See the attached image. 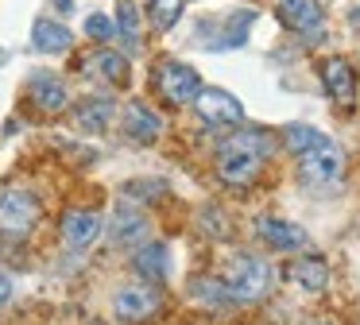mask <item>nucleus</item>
<instances>
[{
    "mask_svg": "<svg viewBox=\"0 0 360 325\" xmlns=\"http://www.w3.org/2000/svg\"><path fill=\"white\" fill-rule=\"evenodd\" d=\"M225 291L233 302H259L271 294L275 286V271L267 260H259V255H233V260L225 263Z\"/></svg>",
    "mask_w": 360,
    "mask_h": 325,
    "instance_id": "3",
    "label": "nucleus"
},
{
    "mask_svg": "<svg viewBox=\"0 0 360 325\" xmlns=\"http://www.w3.org/2000/svg\"><path fill=\"white\" fill-rule=\"evenodd\" d=\"M314 325H337V321H314Z\"/></svg>",
    "mask_w": 360,
    "mask_h": 325,
    "instance_id": "26",
    "label": "nucleus"
},
{
    "mask_svg": "<svg viewBox=\"0 0 360 325\" xmlns=\"http://www.w3.org/2000/svg\"><path fill=\"white\" fill-rule=\"evenodd\" d=\"M35 221H39V201H35V193L20 190V186L4 190V198H0V232L20 240L35 229Z\"/></svg>",
    "mask_w": 360,
    "mask_h": 325,
    "instance_id": "4",
    "label": "nucleus"
},
{
    "mask_svg": "<svg viewBox=\"0 0 360 325\" xmlns=\"http://www.w3.org/2000/svg\"><path fill=\"white\" fill-rule=\"evenodd\" d=\"M89 77L97 82H109V85H128V58L117 51H94L86 62H82Z\"/></svg>",
    "mask_w": 360,
    "mask_h": 325,
    "instance_id": "14",
    "label": "nucleus"
},
{
    "mask_svg": "<svg viewBox=\"0 0 360 325\" xmlns=\"http://www.w3.org/2000/svg\"><path fill=\"white\" fill-rule=\"evenodd\" d=\"M321 82H326V93L337 101V105L349 108L356 101V70H352L349 58H329L321 66Z\"/></svg>",
    "mask_w": 360,
    "mask_h": 325,
    "instance_id": "8",
    "label": "nucleus"
},
{
    "mask_svg": "<svg viewBox=\"0 0 360 325\" xmlns=\"http://www.w3.org/2000/svg\"><path fill=\"white\" fill-rule=\"evenodd\" d=\"M256 236L264 240L275 252H295V248H306V229L295 221H283V217H259L256 221Z\"/></svg>",
    "mask_w": 360,
    "mask_h": 325,
    "instance_id": "7",
    "label": "nucleus"
},
{
    "mask_svg": "<svg viewBox=\"0 0 360 325\" xmlns=\"http://www.w3.org/2000/svg\"><path fill=\"white\" fill-rule=\"evenodd\" d=\"M155 85H159L167 105H190V101L198 97V89H202V77H198V70L186 66V62L167 58L155 66Z\"/></svg>",
    "mask_w": 360,
    "mask_h": 325,
    "instance_id": "5",
    "label": "nucleus"
},
{
    "mask_svg": "<svg viewBox=\"0 0 360 325\" xmlns=\"http://www.w3.org/2000/svg\"><path fill=\"white\" fill-rule=\"evenodd\" d=\"M124 193L128 198H148V193H167V186L163 182H128Z\"/></svg>",
    "mask_w": 360,
    "mask_h": 325,
    "instance_id": "24",
    "label": "nucleus"
},
{
    "mask_svg": "<svg viewBox=\"0 0 360 325\" xmlns=\"http://www.w3.org/2000/svg\"><path fill=\"white\" fill-rule=\"evenodd\" d=\"M283 136H287V147H290V155H295V162H298L306 182L337 186L345 178V151L337 147V139L326 136V132L310 128V124H290Z\"/></svg>",
    "mask_w": 360,
    "mask_h": 325,
    "instance_id": "1",
    "label": "nucleus"
},
{
    "mask_svg": "<svg viewBox=\"0 0 360 325\" xmlns=\"http://www.w3.org/2000/svg\"><path fill=\"white\" fill-rule=\"evenodd\" d=\"M194 108L205 124H217V128H229V124H240L244 120V105L225 89H198Z\"/></svg>",
    "mask_w": 360,
    "mask_h": 325,
    "instance_id": "6",
    "label": "nucleus"
},
{
    "mask_svg": "<svg viewBox=\"0 0 360 325\" xmlns=\"http://www.w3.org/2000/svg\"><path fill=\"white\" fill-rule=\"evenodd\" d=\"M290 279H295L306 294H321L329 286V263L321 260V255H302V260L290 263Z\"/></svg>",
    "mask_w": 360,
    "mask_h": 325,
    "instance_id": "18",
    "label": "nucleus"
},
{
    "mask_svg": "<svg viewBox=\"0 0 360 325\" xmlns=\"http://www.w3.org/2000/svg\"><path fill=\"white\" fill-rule=\"evenodd\" d=\"M182 12H186V0H148V15L159 31H171Z\"/></svg>",
    "mask_w": 360,
    "mask_h": 325,
    "instance_id": "21",
    "label": "nucleus"
},
{
    "mask_svg": "<svg viewBox=\"0 0 360 325\" xmlns=\"http://www.w3.org/2000/svg\"><path fill=\"white\" fill-rule=\"evenodd\" d=\"M112 31H117V23H112V15H101V12H94L86 20V35L89 39H97V43H105V39H112Z\"/></svg>",
    "mask_w": 360,
    "mask_h": 325,
    "instance_id": "23",
    "label": "nucleus"
},
{
    "mask_svg": "<svg viewBox=\"0 0 360 325\" xmlns=\"http://www.w3.org/2000/svg\"><path fill=\"white\" fill-rule=\"evenodd\" d=\"M132 263H136V275H140L143 283H163V279L171 275V248L167 244H148V240H143Z\"/></svg>",
    "mask_w": 360,
    "mask_h": 325,
    "instance_id": "15",
    "label": "nucleus"
},
{
    "mask_svg": "<svg viewBox=\"0 0 360 325\" xmlns=\"http://www.w3.org/2000/svg\"><path fill=\"white\" fill-rule=\"evenodd\" d=\"M8 298H12V279L4 275V271H0V306H4Z\"/></svg>",
    "mask_w": 360,
    "mask_h": 325,
    "instance_id": "25",
    "label": "nucleus"
},
{
    "mask_svg": "<svg viewBox=\"0 0 360 325\" xmlns=\"http://www.w3.org/2000/svg\"><path fill=\"white\" fill-rule=\"evenodd\" d=\"M148 232H151V224H148V217L140 213V209H132V205H117V213H112V221H109V236H112V244H143L148 240Z\"/></svg>",
    "mask_w": 360,
    "mask_h": 325,
    "instance_id": "10",
    "label": "nucleus"
},
{
    "mask_svg": "<svg viewBox=\"0 0 360 325\" xmlns=\"http://www.w3.org/2000/svg\"><path fill=\"white\" fill-rule=\"evenodd\" d=\"M112 23H117V31H120L128 51H136V46H140V8H136V0H120Z\"/></svg>",
    "mask_w": 360,
    "mask_h": 325,
    "instance_id": "20",
    "label": "nucleus"
},
{
    "mask_svg": "<svg viewBox=\"0 0 360 325\" xmlns=\"http://www.w3.org/2000/svg\"><path fill=\"white\" fill-rule=\"evenodd\" d=\"M159 132H163V120H159L148 105L132 101V105L124 108V136L128 139H136V144H155Z\"/></svg>",
    "mask_w": 360,
    "mask_h": 325,
    "instance_id": "16",
    "label": "nucleus"
},
{
    "mask_svg": "<svg viewBox=\"0 0 360 325\" xmlns=\"http://www.w3.org/2000/svg\"><path fill=\"white\" fill-rule=\"evenodd\" d=\"M27 93H32L35 108H43L47 116H55V113H63V108H66V85H63V77H58V74H47V70L32 74Z\"/></svg>",
    "mask_w": 360,
    "mask_h": 325,
    "instance_id": "12",
    "label": "nucleus"
},
{
    "mask_svg": "<svg viewBox=\"0 0 360 325\" xmlns=\"http://www.w3.org/2000/svg\"><path fill=\"white\" fill-rule=\"evenodd\" d=\"M32 43H35V51H43V54H63V51L74 46V35H70L66 23L43 15V20H35V27H32Z\"/></svg>",
    "mask_w": 360,
    "mask_h": 325,
    "instance_id": "17",
    "label": "nucleus"
},
{
    "mask_svg": "<svg viewBox=\"0 0 360 325\" xmlns=\"http://www.w3.org/2000/svg\"><path fill=\"white\" fill-rule=\"evenodd\" d=\"M112 310H117L120 321H143L159 310V294L151 286H124L112 302Z\"/></svg>",
    "mask_w": 360,
    "mask_h": 325,
    "instance_id": "9",
    "label": "nucleus"
},
{
    "mask_svg": "<svg viewBox=\"0 0 360 325\" xmlns=\"http://www.w3.org/2000/svg\"><path fill=\"white\" fill-rule=\"evenodd\" d=\"M117 116V105L112 97H86L78 108H74V120H78L82 132H105Z\"/></svg>",
    "mask_w": 360,
    "mask_h": 325,
    "instance_id": "19",
    "label": "nucleus"
},
{
    "mask_svg": "<svg viewBox=\"0 0 360 325\" xmlns=\"http://www.w3.org/2000/svg\"><path fill=\"white\" fill-rule=\"evenodd\" d=\"M190 294H194L198 302H210V306H225V302H233L229 291H225V283H217V279H194V283H190Z\"/></svg>",
    "mask_w": 360,
    "mask_h": 325,
    "instance_id": "22",
    "label": "nucleus"
},
{
    "mask_svg": "<svg viewBox=\"0 0 360 325\" xmlns=\"http://www.w3.org/2000/svg\"><path fill=\"white\" fill-rule=\"evenodd\" d=\"M97 236H101V217H97V213H89V209H70V213L63 217V240H66V248L82 252V248H89Z\"/></svg>",
    "mask_w": 360,
    "mask_h": 325,
    "instance_id": "11",
    "label": "nucleus"
},
{
    "mask_svg": "<svg viewBox=\"0 0 360 325\" xmlns=\"http://www.w3.org/2000/svg\"><path fill=\"white\" fill-rule=\"evenodd\" d=\"M275 139L267 132H236V136H225V144L217 147V174L221 182L229 186H248L259 178L264 162L271 159Z\"/></svg>",
    "mask_w": 360,
    "mask_h": 325,
    "instance_id": "2",
    "label": "nucleus"
},
{
    "mask_svg": "<svg viewBox=\"0 0 360 325\" xmlns=\"http://www.w3.org/2000/svg\"><path fill=\"white\" fill-rule=\"evenodd\" d=\"M275 15H279L283 27H290V31H318L321 20H326L318 0H279V4H275Z\"/></svg>",
    "mask_w": 360,
    "mask_h": 325,
    "instance_id": "13",
    "label": "nucleus"
}]
</instances>
